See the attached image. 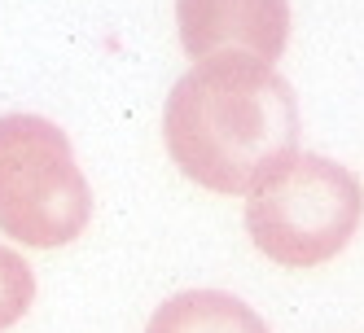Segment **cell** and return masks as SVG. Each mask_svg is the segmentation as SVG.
<instances>
[{
    "mask_svg": "<svg viewBox=\"0 0 364 333\" xmlns=\"http://www.w3.org/2000/svg\"><path fill=\"white\" fill-rule=\"evenodd\" d=\"M163 141L193 185L250 193L299 153L294 88L255 53L198 58L167 97Z\"/></svg>",
    "mask_w": 364,
    "mask_h": 333,
    "instance_id": "1",
    "label": "cell"
},
{
    "mask_svg": "<svg viewBox=\"0 0 364 333\" xmlns=\"http://www.w3.org/2000/svg\"><path fill=\"white\" fill-rule=\"evenodd\" d=\"M364 215L360 180L321 153H294L246 202V233L281 268H316L347 250Z\"/></svg>",
    "mask_w": 364,
    "mask_h": 333,
    "instance_id": "2",
    "label": "cell"
},
{
    "mask_svg": "<svg viewBox=\"0 0 364 333\" xmlns=\"http://www.w3.org/2000/svg\"><path fill=\"white\" fill-rule=\"evenodd\" d=\"M36 302V272L18 250L0 246V333L14 329Z\"/></svg>",
    "mask_w": 364,
    "mask_h": 333,
    "instance_id": "6",
    "label": "cell"
},
{
    "mask_svg": "<svg viewBox=\"0 0 364 333\" xmlns=\"http://www.w3.org/2000/svg\"><path fill=\"white\" fill-rule=\"evenodd\" d=\"M145 333H268V324L224 290H185L149 316Z\"/></svg>",
    "mask_w": 364,
    "mask_h": 333,
    "instance_id": "5",
    "label": "cell"
},
{
    "mask_svg": "<svg viewBox=\"0 0 364 333\" xmlns=\"http://www.w3.org/2000/svg\"><path fill=\"white\" fill-rule=\"evenodd\" d=\"M185 53H255L277 62L290 40V0H176Z\"/></svg>",
    "mask_w": 364,
    "mask_h": 333,
    "instance_id": "4",
    "label": "cell"
},
{
    "mask_svg": "<svg viewBox=\"0 0 364 333\" xmlns=\"http://www.w3.org/2000/svg\"><path fill=\"white\" fill-rule=\"evenodd\" d=\"M92 219V189L58 123L40 114L0 119V233L58 250Z\"/></svg>",
    "mask_w": 364,
    "mask_h": 333,
    "instance_id": "3",
    "label": "cell"
}]
</instances>
